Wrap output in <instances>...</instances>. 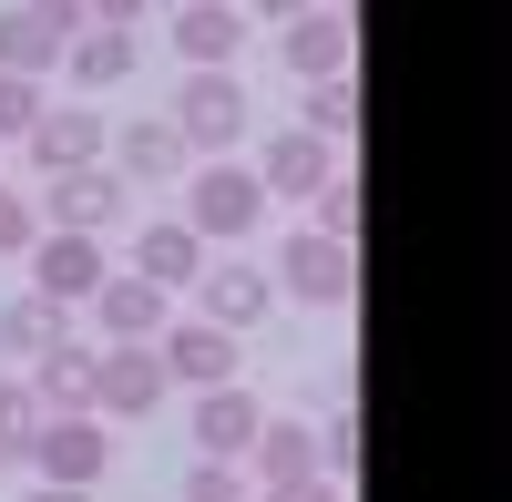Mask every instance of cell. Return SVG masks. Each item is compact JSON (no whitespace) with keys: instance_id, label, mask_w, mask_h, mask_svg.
Wrapping results in <instances>:
<instances>
[{"instance_id":"1","label":"cell","mask_w":512,"mask_h":502,"mask_svg":"<svg viewBox=\"0 0 512 502\" xmlns=\"http://www.w3.org/2000/svg\"><path fill=\"white\" fill-rule=\"evenodd\" d=\"M164 123H175L185 154H216V164H226V144H246V82H236V72H185Z\"/></svg>"},{"instance_id":"2","label":"cell","mask_w":512,"mask_h":502,"mask_svg":"<svg viewBox=\"0 0 512 502\" xmlns=\"http://www.w3.org/2000/svg\"><path fill=\"white\" fill-rule=\"evenodd\" d=\"M31 205H41V226H62V236H113L134 216V185H123L113 164H82V175H52Z\"/></svg>"},{"instance_id":"3","label":"cell","mask_w":512,"mask_h":502,"mask_svg":"<svg viewBox=\"0 0 512 502\" xmlns=\"http://www.w3.org/2000/svg\"><path fill=\"white\" fill-rule=\"evenodd\" d=\"M256 216H267V185H256L246 164H195V175H185V226H195V246L256 236Z\"/></svg>"},{"instance_id":"4","label":"cell","mask_w":512,"mask_h":502,"mask_svg":"<svg viewBox=\"0 0 512 502\" xmlns=\"http://www.w3.org/2000/svg\"><path fill=\"white\" fill-rule=\"evenodd\" d=\"M267 287H287V298H308V308H349V287H359V246L297 226V236L277 246V277H267Z\"/></svg>"},{"instance_id":"5","label":"cell","mask_w":512,"mask_h":502,"mask_svg":"<svg viewBox=\"0 0 512 502\" xmlns=\"http://www.w3.org/2000/svg\"><path fill=\"white\" fill-rule=\"evenodd\" d=\"M31 462H41V482H62V492H93V482L113 472V431L93 421V410H62V421H41Z\"/></svg>"},{"instance_id":"6","label":"cell","mask_w":512,"mask_h":502,"mask_svg":"<svg viewBox=\"0 0 512 502\" xmlns=\"http://www.w3.org/2000/svg\"><path fill=\"white\" fill-rule=\"evenodd\" d=\"M21 154L41 164V185H52V175H82V164H103V113H93V103H41V123L21 134Z\"/></svg>"},{"instance_id":"7","label":"cell","mask_w":512,"mask_h":502,"mask_svg":"<svg viewBox=\"0 0 512 502\" xmlns=\"http://www.w3.org/2000/svg\"><path fill=\"white\" fill-rule=\"evenodd\" d=\"M93 318H103V339H113V349H154V339H164V318H175V298H164V287H144L134 267H103Z\"/></svg>"},{"instance_id":"8","label":"cell","mask_w":512,"mask_h":502,"mask_svg":"<svg viewBox=\"0 0 512 502\" xmlns=\"http://www.w3.org/2000/svg\"><path fill=\"white\" fill-rule=\"evenodd\" d=\"M93 287H103V236H62V226L31 236V298L72 308V298H93Z\"/></svg>"},{"instance_id":"9","label":"cell","mask_w":512,"mask_h":502,"mask_svg":"<svg viewBox=\"0 0 512 502\" xmlns=\"http://www.w3.org/2000/svg\"><path fill=\"white\" fill-rule=\"evenodd\" d=\"M154 359H164V380H185V390H236V339L205 328V318H164Z\"/></svg>"},{"instance_id":"10","label":"cell","mask_w":512,"mask_h":502,"mask_svg":"<svg viewBox=\"0 0 512 502\" xmlns=\"http://www.w3.org/2000/svg\"><path fill=\"white\" fill-rule=\"evenodd\" d=\"M164 390H175V380H164L154 349H103V369H93V421H103V410H113V421H154Z\"/></svg>"},{"instance_id":"11","label":"cell","mask_w":512,"mask_h":502,"mask_svg":"<svg viewBox=\"0 0 512 502\" xmlns=\"http://www.w3.org/2000/svg\"><path fill=\"white\" fill-rule=\"evenodd\" d=\"M236 41H246V11H236V0H185V11H175V62H185V72H226Z\"/></svg>"},{"instance_id":"12","label":"cell","mask_w":512,"mask_h":502,"mask_svg":"<svg viewBox=\"0 0 512 502\" xmlns=\"http://www.w3.org/2000/svg\"><path fill=\"white\" fill-rule=\"evenodd\" d=\"M195 451H205V462H246V441L256 431H267V410H256L246 390H195Z\"/></svg>"},{"instance_id":"13","label":"cell","mask_w":512,"mask_h":502,"mask_svg":"<svg viewBox=\"0 0 512 502\" xmlns=\"http://www.w3.org/2000/svg\"><path fill=\"white\" fill-rule=\"evenodd\" d=\"M195 267H205V246H195V226H185V216L134 226V277H144V287H164V298H175V287H195Z\"/></svg>"},{"instance_id":"14","label":"cell","mask_w":512,"mask_h":502,"mask_svg":"<svg viewBox=\"0 0 512 502\" xmlns=\"http://www.w3.org/2000/svg\"><path fill=\"white\" fill-rule=\"evenodd\" d=\"M349 11H297L287 21V72L297 82H338V72H349Z\"/></svg>"},{"instance_id":"15","label":"cell","mask_w":512,"mask_h":502,"mask_svg":"<svg viewBox=\"0 0 512 502\" xmlns=\"http://www.w3.org/2000/svg\"><path fill=\"white\" fill-rule=\"evenodd\" d=\"M195 287H205V328H226V339H236V328H256V318H267V298H277L267 267H195Z\"/></svg>"},{"instance_id":"16","label":"cell","mask_w":512,"mask_h":502,"mask_svg":"<svg viewBox=\"0 0 512 502\" xmlns=\"http://www.w3.org/2000/svg\"><path fill=\"white\" fill-rule=\"evenodd\" d=\"M134 52H144L134 31H113V21H82V31L62 41V72L82 82V93H103V82H123V72H134Z\"/></svg>"},{"instance_id":"17","label":"cell","mask_w":512,"mask_h":502,"mask_svg":"<svg viewBox=\"0 0 512 502\" xmlns=\"http://www.w3.org/2000/svg\"><path fill=\"white\" fill-rule=\"evenodd\" d=\"M338 175V144H318V134H267V195H318Z\"/></svg>"},{"instance_id":"18","label":"cell","mask_w":512,"mask_h":502,"mask_svg":"<svg viewBox=\"0 0 512 502\" xmlns=\"http://www.w3.org/2000/svg\"><path fill=\"white\" fill-rule=\"evenodd\" d=\"M113 175H123V185H185V144H175V123H164V113L134 123V134L113 144Z\"/></svg>"},{"instance_id":"19","label":"cell","mask_w":512,"mask_h":502,"mask_svg":"<svg viewBox=\"0 0 512 502\" xmlns=\"http://www.w3.org/2000/svg\"><path fill=\"white\" fill-rule=\"evenodd\" d=\"M93 369H103V349H82V339H62L52 359H31V390H41V410H93Z\"/></svg>"},{"instance_id":"20","label":"cell","mask_w":512,"mask_h":502,"mask_svg":"<svg viewBox=\"0 0 512 502\" xmlns=\"http://www.w3.org/2000/svg\"><path fill=\"white\" fill-rule=\"evenodd\" d=\"M62 339H72V308H52V298H31V287H21L11 308H0V349H11L21 369H31V359H52Z\"/></svg>"},{"instance_id":"21","label":"cell","mask_w":512,"mask_h":502,"mask_svg":"<svg viewBox=\"0 0 512 502\" xmlns=\"http://www.w3.org/2000/svg\"><path fill=\"white\" fill-rule=\"evenodd\" d=\"M246 462L267 472V482H308V472H318V431H308V421H267V431L246 441Z\"/></svg>"},{"instance_id":"22","label":"cell","mask_w":512,"mask_h":502,"mask_svg":"<svg viewBox=\"0 0 512 502\" xmlns=\"http://www.w3.org/2000/svg\"><path fill=\"white\" fill-rule=\"evenodd\" d=\"M0 72H11V82H41V72H62V41L41 31V21H21V11H0Z\"/></svg>"},{"instance_id":"23","label":"cell","mask_w":512,"mask_h":502,"mask_svg":"<svg viewBox=\"0 0 512 502\" xmlns=\"http://www.w3.org/2000/svg\"><path fill=\"white\" fill-rule=\"evenodd\" d=\"M297 134H318V144L359 134V72H338V82H308V113H297Z\"/></svg>"},{"instance_id":"24","label":"cell","mask_w":512,"mask_h":502,"mask_svg":"<svg viewBox=\"0 0 512 502\" xmlns=\"http://www.w3.org/2000/svg\"><path fill=\"white\" fill-rule=\"evenodd\" d=\"M41 421H52V410H41V390H31V380H0V451H11V462L41 441Z\"/></svg>"},{"instance_id":"25","label":"cell","mask_w":512,"mask_h":502,"mask_svg":"<svg viewBox=\"0 0 512 502\" xmlns=\"http://www.w3.org/2000/svg\"><path fill=\"white\" fill-rule=\"evenodd\" d=\"M308 205H318V236H338V246H359V185H349V175H328V185H318Z\"/></svg>"},{"instance_id":"26","label":"cell","mask_w":512,"mask_h":502,"mask_svg":"<svg viewBox=\"0 0 512 502\" xmlns=\"http://www.w3.org/2000/svg\"><path fill=\"white\" fill-rule=\"evenodd\" d=\"M31 236H41V205H31V185H0V257H31Z\"/></svg>"},{"instance_id":"27","label":"cell","mask_w":512,"mask_h":502,"mask_svg":"<svg viewBox=\"0 0 512 502\" xmlns=\"http://www.w3.org/2000/svg\"><path fill=\"white\" fill-rule=\"evenodd\" d=\"M31 123H41V82H11V72H0V144H21Z\"/></svg>"},{"instance_id":"28","label":"cell","mask_w":512,"mask_h":502,"mask_svg":"<svg viewBox=\"0 0 512 502\" xmlns=\"http://www.w3.org/2000/svg\"><path fill=\"white\" fill-rule=\"evenodd\" d=\"M185 502H246V472L236 462H195L185 472Z\"/></svg>"},{"instance_id":"29","label":"cell","mask_w":512,"mask_h":502,"mask_svg":"<svg viewBox=\"0 0 512 502\" xmlns=\"http://www.w3.org/2000/svg\"><path fill=\"white\" fill-rule=\"evenodd\" d=\"M21 21H41L52 41H72V31H82V0H21Z\"/></svg>"},{"instance_id":"30","label":"cell","mask_w":512,"mask_h":502,"mask_svg":"<svg viewBox=\"0 0 512 502\" xmlns=\"http://www.w3.org/2000/svg\"><path fill=\"white\" fill-rule=\"evenodd\" d=\"M144 11H154V0H82V21H113V31H134Z\"/></svg>"},{"instance_id":"31","label":"cell","mask_w":512,"mask_h":502,"mask_svg":"<svg viewBox=\"0 0 512 502\" xmlns=\"http://www.w3.org/2000/svg\"><path fill=\"white\" fill-rule=\"evenodd\" d=\"M267 502H338V482H328V472H308V482H267Z\"/></svg>"},{"instance_id":"32","label":"cell","mask_w":512,"mask_h":502,"mask_svg":"<svg viewBox=\"0 0 512 502\" xmlns=\"http://www.w3.org/2000/svg\"><path fill=\"white\" fill-rule=\"evenodd\" d=\"M256 21H297V11H318V0H246Z\"/></svg>"},{"instance_id":"33","label":"cell","mask_w":512,"mask_h":502,"mask_svg":"<svg viewBox=\"0 0 512 502\" xmlns=\"http://www.w3.org/2000/svg\"><path fill=\"white\" fill-rule=\"evenodd\" d=\"M31 502H93V492H62V482H41V492H31Z\"/></svg>"},{"instance_id":"34","label":"cell","mask_w":512,"mask_h":502,"mask_svg":"<svg viewBox=\"0 0 512 502\" xmlns=\"http://www.w3.org/2000/svg\"><path fill=\"white\" fill-rule=\"evenodd\" d=\"M0 472H11V451H0Z\"/></svg>"}]
</instances>
